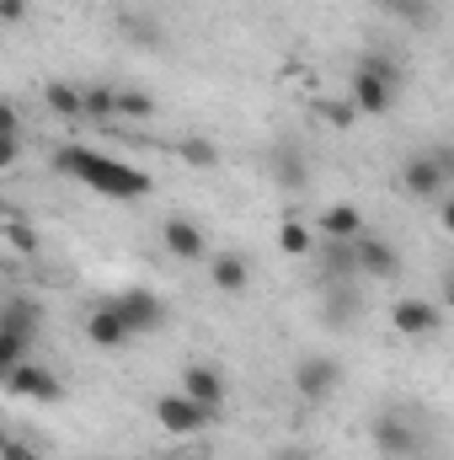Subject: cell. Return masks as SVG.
<instances>
[{
  "label": "cell",
  "instance_id": "28",
  "mask_svg": "<svg viewBox=\"0 0 454 460\" xmlns=\"http://www.w3.org/2000/svg\"><path fill=\"white\" fill-rule=\"evenodd\" d=\"M0 134H5V139H22V113H16L5 97H0Z\"/></svg>",
  "mask_w": 454,
  "mask_h": 460
},
{
  "label": "cell",
  "instance_id": "31",
  "mask_svg": "<svg viewBox=\"0 0 454 460\" xmlns=\"http://www.w3.org/2000/svg\"><path fill=\"white\" fill-rule=\"evenodd\" d=\"M0 460H38V450H32V445H22V439H5Z\"/></svg>",
  "mask_w": 454,
  "mask_h": 460
},
{
  "label": "cell",
  "instance_id": "8",
  "mask_svg": "<svg viewBox=\"0 0 454 460\" xmlns=\"http://www.w3.org/2000/svg\"><path fill=\"white\" fill-rule=\"evenodd\" d=\"M150 412H155V423H161L171 439H188V434H204V429H209V412H204L198 402H188L182 391L155 396V402H150Z\"/></svg>",
  "mask_w": 454,
  "mask_h": 460
},
{
  "label": "cell",
  "instance_id": "34",
  "mask_svg": "<svg viewBox=\"0 0 454 460\" xmlns=\"http://www.w3.org/2000/svg\"><path fill=\"white\" fill-rule=\"evenodd\" d=\"M374 5H390V0H374Z\"/></svg>",
  "mask_w": 454,
  "mask_h": 460
},
{
  "label": "cell",
  "instance_id": "4",
  "mask_svg": "<svg viewBox=\"0 0 454 460\" xmlns=\"http://www.w3.org/2000/svg\"><path fill=\"white\" fill-rule=\"evenodd\" d=\"M108 305L118 311V322L128 327V338H150V332L166 327V300L155 289H118Z\"/></svg>",
  "mask_w": 454,
  "mask_h": 460
},
{
  "label": "cell",
  "instance_id": "11",
  "mask_svg": "<svg viewBox=\"0 0 454 460\" xmlns=\"http://www.w3.org/2000/svg\"><path fill=\"white\" fill-rule=\"evenodd\" d=\"M161 241H166V252L177 262H209V230L198 226V220H188V215H171L161 226Z\"/></svg>",
  "mask_w": 454,
  "mask_h": 460
},
{
  "label": "cell",
  "instance_id": "7",
  "mask_svg": "<svg viewBox=\"0 0 454 460\" xmlns=\"http://www.w3.org/2000/svg\"><path fill=\"white\" fill-rule=\"evenodd\" d=\"M423 445H428V434H423V423H412L406 412H385V418L374 423V450L385 460H412Z\"/></svg>",
  "mask_w": 454,
  "mask_h": 460
},
{
  "label": "cell",
  "instance_id": "21",
  "mask_svg": "<svg viewBox=\"0 0 454 460\" xmlns=\"http://www.w3.org/2000/svg\"><path fill=\"white\" fill-rule=\"evenodd\" d=\"M81 118L113 123L118 118V86H92V92H81Z\"/></svg>",
  "mask_w": 454,
  "mask_h": 460
},
{
  "label": "cell",
  "instance_id": "24",
  "mask_svg": "<svg viewBox=\"0 0 454 460\" xmlns=\"http://www.w3.org/2000/svg\"><path fill=\"white\" fill-rule=\"evenodd\" d=\"M155 108H161V102H155L150 92H134V86H123V92H118V118L144 123V118H155Z\"/></svg>",
  "mask_w": 454,
  "mask_h": 460
},
{
  "label": "cell",
  "instance_id": "5",
  "mask_svg": "<svg viewBox=\"0 0 454 460\" xmlns=\"http://www.w3.org/2000/svg\"><path fill=\"white\" fill-rule=\"evenodd\" d=\"M353 268H358V279L390 284V279H401V252L380 230H363V235H353Z\"/></svg>",
  "mask_w": 454,
  "mask_h": 460
},
{
  "label": "cell",
  "instance_id": "16",
  "mask_svg": "<svg viewBox=\"0 0 454 460\" xmlns=\"http://www.w3.org/2000/svg\"><path fill=\"white\" fill-rule=\"evenodd\" d=\"M369 220H363V209L358 204H332L327 215H321V226H316V241H353V235H363Z\"/></svg>",
  "mask_w": 454,
  "mask_h": 460
},
{
  "label": "cell",
  "instance_id": "19",
  "mask_svg": "<svg viewBox=\"0 0 454 460\" xmlns=\"http://www.w3.org/2000/svg\"><path fill=\"white\" fill-rule=\"evenodd\" d=\"M38 316H43V305L16 295V300H5V305H0V332H16V338H27V343H32V338H38Z\"/></svg>",
  "mask_w": 454,
  "mask_h": 460
},
{
  "label": "cell",
  "instance_id": "29",
  "mask_svg": "<svg viewBox=\"0 0 454 460\" xmlns=\"http://www.w3.org/2000/svg\"><path fill=\"white\" fill-rule=\"evenodd\" d=\"M27 11H32L27 0H0V22H5V27H16V22H27Z\"/></svg>",
  "mask_w": 454,
  "mask_h": 460
},
{
  "label": "cell",
  "instance_id": "32",
  "mask_svg": "<svg viewBox=\"0 0 454 460\" xmlns=\"http://www.w3.org/2000/svg\"><path fill=\"white\" fill-rule=\"evenodd\" d=\"M5 439H11V434H5V429H0V450H5Z\"/></svg>",
  "mask_w": 454,
  "mask_h": 460
},
{
  "label": "cell",
  "instance_id": "10",
  "mask_svg": "<svg viewBox=\"0 0 454 460\" xmlns=\"http://www.w3.org/2000/svg\"><path fill=\"white\" fill-rule=\"evenodd\" d=\"M5 391H11V396H27V402H59V396H65V380H59L54 369H43V364L22 358V364L5 375Z\"/></svg>",
  "mask_w": 454,
  "mask_h": 460
},
{
  "label": "cell",
  "instance_id": "9",
  "mask_svg": "<svg viewBox=\"0 0 454 460\" xmlns=\"http://www.w3.org/2000/svg\"><path fill=\"white\" fill-rule=\"evenodd\" d=\"M390 327H396L401 338H433V332L444 327V305H439V300H423V295L396 300V305H390Z\"/></svg>",
  "mask_w": 454,
  "mask_h": 460
},
{
  "label": "cell",
  "instance_id": "20",
  "mask_svg": "<svg viewBox=\"0 0 454 460\" xmlns=\"http://www.w3.org/2000/svg\"><path fill=\"white\" fill-rule=\"evenodd\" d=\"M278 246H284V257H310L316 252V230L305 220H284L278 226Z\"/></svg>",
  "mask_w": 454,
  "mask_h": 460
},
{
  "label": "cell",
  "instance_id": "25",
  "mask_svg": "<svg viewBox=\"0 0 454 460\" xmlns=\"http://www.w3.org/2000/svg\"><path fill=\"white\" fill-rule=\"evenodd\" d=\"M27 353H32V343H27V338H16V332H0V380H5V375H11V369L27 358Z\"/></svg>",
  "mask_w": 454,
  "mask_h": 460
},
{
  "label": "cell",
  "instance_id": "6",
  "mask_svg": "<svg viewBox=\"0 0 454 460\" xmlns=\"http://www.w3.org/2000/svg\"><path fill=\"white\" fill-rule=\"evenodd\" d=\"M342 385V364L337 358H327V353H305L300 364H294V391L310 402V407H321V402H332Z\"/></svg>",
  "mask_w": 454,
  "mask_h": 460
},
{
  "label": "cell",
  "instance_id": "14",
  "mask_svg": "<svg viewBox=\"0 0 454 460\" xmlns=\"http://www.w3.org/2000/svg\"><path fill=\"white\" fill-rule=\"evenodd\" d=\"M363 311V300H358V279H347V284H321V322L327 327H353V316Z\"/></svg>",
  "mask_w": 454,
  "mask_h": 460
},
{
  "label": "cell",
  "instance_id": "22",
  "mask_svg": "<svg viewBox=\"0 0 454 460\" xmlns=\"http://www.w3.org/2000/svg\"><path fill=\"white\" fill-rule=\"evenodd\" d=\"M43 102L54 118H81V86H65V81H48L43 86Z\"/></svg>",
  "mask_w": 454,
  "mask_h": 460
},
{
  "label": "cell",
  "instance_id": "17",
  "mask_svg": "<svg viewBox=\"0 0 454 460\" xmlns=\"http://www.w3.org/2000/svg\"><path fill=\"white\" fill-rule=\"evenodd\" d=\"M209 284H214L220 295H240V289L251 284V262H246L240 252H220V257H209Z\"/></svg>",
  "mask_w": 454,
  "mask_h": 460
},
{
  "label": "cell",
  "instance_id": "27",
  "mask_svg": "<svg viewBox=\"0 0 454 460\" xmlns=\"http://www.w3.org/2000/svg\"><path fill=\"white\" fill-rule=\"evenodd\" d=\"M5 241L16 246V252H38V230H32V220H5Z\"/></svg>",
  "mask_w": 454,
  "mask_h": 460
},
{
  "label": "cell",
  "instance_id": "26",
  "mask_svg": "<svg viewBox=\"0 0 454 460\" xmlns=\"http://www.w3.org/2000/svg\"><path fill=\"white\" fill-rule=\"evenodd\" d=\"M177 155H182L188 166H214V161H220L214 139H182V145H177Z\"/></svg>",
  "mask_w": 454,
  "mask_h": 460
},
{
  "label": "cell",
  "instance_id": "13",
  "mask_svg": "<svg viewBox=\"0 0 454 460\" xmlns=\"http://www.w3.org/2000/svg\"><path fill=\"white\" fill-rule=\"evenodd\" d=\"M267 172H273V182H278V188L300 193V188L310 182V155H305V145H300V139H278V145H273V155H267Z\"/></svg>",
  "mask_w": 454,
  "mask_h": 460
},
{
  "label": "cell",
  "instance_id": "3",
  "mask_svg": "<svg viewBox=\"0 0 454 460\" xmlns=\"http://www.w3.org/2000/svg\"><path fill=\"white\" fill-rule=\"evenodd\" d=\"M454 188V150H423V155H412L406 166H401V193L406 199H450Z\"/></svg>",
  "mask_w": 454,
  "mask_h": 460
},
{
  "label": "cell",
  "instance_id": "23",
  "mask_svg": "<svg viewBox=\"0 0 454 460\" xmlns=\"http://www.w3.org/2000/svg\"><path fill=\"white\" fill-rule=\"evenodd\" d=\"M390 11H396L406 27H417V32H428V27L439 22V5H433V0H390Z\"/></svg>",
  "mask_w": 454,
  "mask_h": 460
},
{
  "label": "cell",
  "instance_id": "2",
  "mask_svg": "<svg viewBox=\"0 0 454 460\" xmlns=\"http://www.w3.org/2000/svg\"><path fill=\"white\" fill-rule=\"evenodd\" d=\"M396 92H401V65H390V54H363L358 70H353V86H347V108L363 118H380L396 108Z\"/></svg>",
  "mask_w": 454,
  "mask_h": 460
},
{
  "label": "cell",
  "instance_id": "30",
  "mask_svg": "<svg viewBox=\"0 0 454 460\" xmlns=\"http://www.w3.org/2000/svg\"><path fill=\"white\" fill-rule=\"evenodd\" d=\"M16 161H22V145H16V139H5V134H0V172H11V166H16Z\"/></svg>",
  "mask_w": 454,
  "mask_h": 460
},
{
  "label": "cell",
  "instance_id": "12",
  "mask_svg": "<svg viewBox=\"0 0 454 460\" xmlns=\"http://www.w3.org/2000/svg\"><path fill=\"white\" fill-rule=\"evenodd\" d=\"M182 396H188V402H198V407H204V412L214 418V412L225 407V375H220L214 364L193 358V364L182 369Z\"/></svg>",
  "mask_w": 454,
  "mask_h": 460
},
{
  "label": "cell",
  "instance_id": "18",
  "mask_svg": "<svg viewBox=\"0 0 454 460\" xmlns=\"http://www.w3.org/2000/svg\"><path fill=\"white\" fill-rule=\"evenodd\" d=\"M86 338H92L97 348H123V343H134V338H128V327L118 322V311L108 305V300H102V305L86 316Z\"/></svg>",
  "mask_w": 454,
  "mask_h": 460
},
{
  "label": "cell",
  "instance_id": "15",
  "mask_svg": "<svg viewBox=\"0 0 454 460\" xmlns=\"http://www.w3.org/2000/svg\"><path fill=\"white\" fill-rule=\"evenodd\" d=\"M316 262H321V284H347V279H358V268H353V241H316Z\"/></svg>",
  "mask_w": 454,
  "mask_h": 460
},
{
  "label": "cell",
  "instance_id": "33",
  "mask_svg": "<svg viewBox=\"0 0 454 460\" xmlns=\"http://www.w3.org/2000/svg\"><path fill=\"white\" fill-rule=\"evenodd\" d=\"M273 460H300V456H273Z\"/></svg>",
  "mask_w": 454,
  "mask_h": 460
},
{
  "label": "cell",
  "instance_id": "1",
  "mask_svg": "<svg viewBox=\"0 0 454 460\" xmlns=\"http://www.w3.org/2000/svg\"><path fill=\"white\" fill-rule=\"evenodd\" d=\"M54 166L70 172V177H75L81 188H92L97 199H118V204H139V199L155 188L150 172H139V166H128V161H118V155H102V150H92V145H59V150H54Z\"/></svg>",
  "mask_w": 454,
  "mask_h": 460
}]
</instances>
